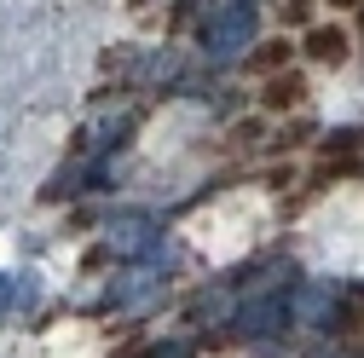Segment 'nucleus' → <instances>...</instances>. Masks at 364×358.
Returning a JSON list of instances; mask_svg holds the SVG:
<instances>
[{"mask_svg":"<svg viewBox=\"0 0 364 358\" xmlns=\"http://www.w3.org/2000/svg\"><path fill=\"white\" fill-rule=\"evenodd\" d=\"M301 53H306L312 64H347L353 35H347L341 23H312V29H301Z\"/></svg>","mask_w":364,"mask_h":358,"instance_id":"nucleus-1","label":"nucleus"},{"mask_svg":"<svg viewBox=\"0 0 364 358\" xmlns=\"http://www.w3.org/2000/svg\"><path fill=\"white\" fill-rule=\"evenodd\" d=\"M295 104H306V75L289 64V70H278V75H266V93H260V110H272V116H284V110H295Z\"/></svg>","mask_w":364,"mask_h":358,"instance_id":"nucleus-2","label":"nucleus"},{"mask_svg":"<svg viewBox=\"0 0 364 358\" xmlns=\"http://www.w3.org/2000/svg\"><path fill=\"white\" fill-rule=\"evenodd\" d=\"M289 64H295V40H289V35H266L260 47L249 53V70H255V75H278V70H289Z\"/></svg>","mask_w":364,"mask_h":358,"instance_id":"nucleus-3","label":"nucleus"},{"mask_svg":"<svg viewBox=\"0 0 364 358\" xmlns=\"http://www.w3.org/2000/svg\"><path fill=\"white\" fill-rule=\"evenodd\" d=\"M278 23L295 29V35L312 29V23H318V0H278Z\"/></svg>","mask_w":364,"mask_h":358,"instance_id":"nucleus-4","label":"nucleus"},{"mask_svg":"<svg viewBox=\"0 0 364 358\" xmlns=\"http://www.w3.org/2000/svg\"><path fill=\"white\" fill-rule=\"evenodd\" d=\"M306 139H312V121H295L289 133H278V145H284V151H289V145H306Z\"/></svg>","mask_w":364,"mask_h":358,"instance_id":"nucleus-5","label":"nucleus"},{"mask_svg":"<svg viewBox=\"0 0 364 358\" xmlns=\"http://www.w3.org/2000/svg\"><path fill=\"white\" fill-rule=\"evenodd\" d=\"M232 139H249V145H255V139H260V121H237V127H232Z\"/></svg>","mask_w":364,"mask_h":358,"instance_id":"nucleus-6","label":"nucleus"},{"mask_svg":"<svg viewBox=\"0 0 364 358\" xmlns=\"http://www.w3.org/2000/svg\"><path fill=\"white\" fill-rule=\"evenodd\" d=\"M318 6H330V12H353L358 0H318Z\"/></svg>","mask_w":364,"mask_h":358,"instance_id":"nucleus-7","label":"nucleus"},{"mask_svg":"<svg viewBox=\"0 0 364 358\" xmlns=\"http://www.w3.org/2000/svg\"><path fill=\"white\" fill-rule=\"evenodd\" d=\"M353 29L364 35V0H358V6H353Z\"/></svg>","mask_w":364,"mask_h":358,"instance_id":"nucleus-8","label":"nucleus"}]
</instances>
